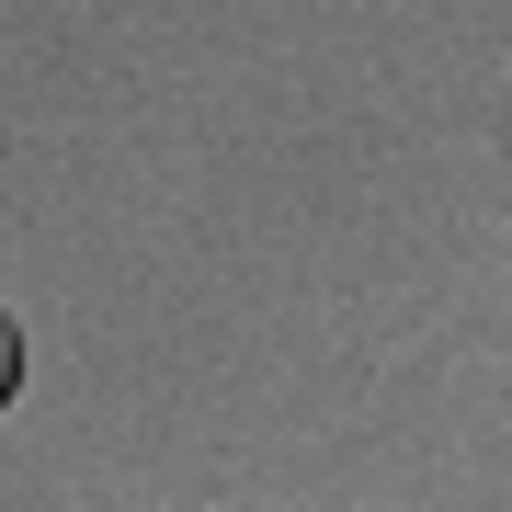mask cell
I'll return each mask as SVG.
<instances>
[{"label": "cell", "mask_w": 512, "mask_h": 512, "mask_svg": "<svg viewBox=\"0 0 512 512\" xmlns=\"http://www.w3.org/2000/svg\"><path fill=\"white\" fill-rule=\"evenodd\" d=\"M12 387H23V319L0 308V399H12Z\"/></svg>", "instance_id": "cell-1"}]
</instances>
